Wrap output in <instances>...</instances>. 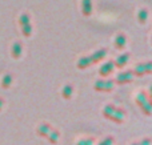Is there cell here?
<instances>
[{"label":"cell","instance_id":"19","mask_svg":"<svg viewBox=\"0 0 152 145\" xmlns=\"http://www.w3.org/2000/svg\"><path fill=\"white\" fill-rule=\"evenodd\" d=\"M115 80L113 79H107L105 77L104 79V91L103 92H111V91H113V88H115Z\"/></svg>","mask_w":152,"mask_h":145},{"label":"cell","instance_id":"24","mask_svg":"<svg viewBox=\"0 0 152 145\" xmlns=\"http://www.w3.org/2000/svg\"><path fill=\"white\" fill-rule=\"evenodd\" d=\"M139 145H152V138L151 137H144L139 141Z\"/></svg>","mask_w":152,"mask_h":145},{"label":"cell","instance_id":"21","mask_svg":"<svg viewBox=\"0 0 152 145\" xmlns=\"http://www.w3.org/2000/svg\"><path fill=\"white\" fill-rule=\"evenodd\" d=\"M21 33H23L24 37H31L32 36V25L31 23L26 24V25L21 27Z\"/></svg>","mask_w":152,"mask_h":145},{"label":"cell","instance_id":"11","mask_svg":"<svg viewBox=\"0 0 152 145\" xmlns=\"http://www.w3.org/2000/svg\"><path fill=\"white\" fill-rule=\"evenodd\" d=\"M51 129H52V125H51L50 123H45L44 121V123H42V124L36 128V135L39 136V137L45 138V137H47V135L50 133Z\"/></svg>","mask_w":152,"mask_h":145},{"label":"cell","instance_id":"9","mask_svg":"<svg viewBox=\"0 0 152 145\" xmlns=\"http://www.w3.org/2000/svg\"><path fill=\"white\" fill-rule=\"evenodd\" d=\"M13 79H15V76H13V73H11V72H7V73L3 75L1 81H0L1 89H10L11 85L13 84Z\"/></svg>","mask_w":152,"mask_h":145},{"label":"cell","instance_id":"22","mask_svg":"<svg viewBox=\"0 0 152 145\" xmlns=\"http://www.w3.org/2000/svg\"><path fill=\"white\" fill-rule=\"evenodd\" d=\"M94 89L96 91V92H103V91H104V79H103V77H100V79H97L96 81H95Z\"/></svg>","mask_w":152,"mask_h":145},{"label":"cell","instance_id":"16","mask_svg":"<svg viewBox=\"0 0 152 145\" xmlns=\"http://www.w3.org/2000/svg\"><path fill=\"white\" fill-rule=\"evenodd\" d=\"M81 13L83 16L92 15V0H81Z\"/></svg>","mask_w":152,"mask_h":145},{"label":"cell","instance_id":"6","mask_svg":"<svg viewBox=\"0 0 152 145\" xmlns=\"http://www.w3.org/2000/svg\"><path fill=\"white\" fill-rule=\"evenodd\" d=\"M129 59H131V52H124L121 55H119L118 57L113 60V64H115V68H119V69H123L124 67L128 64Z\"/></svg>","mask_w":152,"mask_h":145},{"label":"cell","instance_id":"14","mask_svg":"<svg viewBox=\"0 0 152 145\" xmlns=\"http://www.w3.org/2000/svg\"><path fill=\"white\" fill-rule=\"evenodd\" d=\"M45 138H47L48 143H50L51 145H56L59 143V138H60V130L52 127V129L50 130V133L47 135V137Z\"/></svg>","mask_w":152,"mask_h":145},{"label":"cell","instance_id":"23","mask_svg":"<svg viewBox=\"0 0 152 145\" xmlns=\"http://www.w3.org/2000/svg\"><path fill=\"white\" fill-rule=\"evenodd\" d=\"M94 144H95L94 137H83L76 143V145H94Z\"/></svg>","mask_w":152,"mask_h":145},{"label":"cell","instance_id":"26","mask_svg":"<svg viewBox=\"0 0 152 145\" xmlns=\"http://www.w3.org/2000/svg\"><path fill=\"white\" fill-rule=\"evenodd\" d=\"M129 145H139V141H134V143H131Z\"/></svg>","mask_w":152,"mask_h":145},{"label":"cell","instance_id":"8","mask_svg":"<svg viewBox=\"0 0 152 145\" xmlns=\"http://www.w3.org/2000/svg\"><path fill=\"white\" fill-rule=\"evenodd\" d=\"M147 101H152L150 92H147V91H140L136 95V97H135V103H136L137 107H142L143 104H145Z\"/></svg>","mask_w":152,"mask_h":145},{"label":"cell","instance_id":"12","mask_svg":"<svg viewBox=\"0 0 152 145\" xmlns=\"http://www.w3.org/2000/svg\"><path fill=\"white\" fill-rule=\"evenodd\" d=\"M126 45H127V36L124 33H118L115 40H113V47L120 51V49H124Z\"/></svg>","mask_w":152,"mask_h":145},{"label":"cell","instance_id":"17","mask_svg":"<svg viewBox=\"0 0 152 145\" xmlns=\"http://www.w3.org/2000/svg\"><path fill=\"white\" fill-rule=\"evenodd\" d=\"M147 20H148V9L147 8H142L139 11V13H137V21L140 24H145Z\"/></svg>","mask_w":152,"mask_h":145},{"label":"cell","instance_id":"3","mask_svg":"<svg viewBox=\"0 0 152 145\" xmlns=\"http://www.w3.org/2000/svg\"><path fill=\"white\" fill-rule=\"evenodd\" d=\"M115 64H113V60H108L105 61V63H103L102 65H100L99 68V76L103 77V79H105V77H110L111 75L113 73V71H115Z\"/></svg>","mask_w":152,"mask_h":145},{"label":"cell","instance_id":"18","mask_svg":"<svg viewBox=\"0 0 152 145\" xmlns=\"http://www.w3.org/2000/svg\"><path fill=\"white\" fill-rule=\"evenodd\" d=\"M139 109L142 111L143 115H145V116H152V101H147L145 104H143L142 107H139Z\"/></svg>","mask_w":152,"mask_h":145},{"label":"cell","instance_id":"1","mask_svg":"<svg viewBox=\"0 0 152 145\" xmlns=\"http://www.w3.org/2000/svg\"><path fill=\"white\" fill-rule=\"evenodd\" d=\"M132 73L135 77H143L145 75L152 73V61H144V63H137L132 68Z\"/></svg>","mask_w":152,"mask_h":145},{"label":"cell","instance_id":"13","mask_svg":"<svg viewBox=\"0 0 152 145\" xmlns=\"http://www.w3.org/2000/svg\"><path fill=\"white\" fill-rule=\"evenodd\" d=\"M89 67H92V61H91V57L88 56H81L80 59L77 60V63H76V68L80 69V71H84V69L89 68Z\"/></svg>","mask_w":152,"mask_h":145},{"label":"cell","instance_id":"10","mask_svg":"<svg viewBox=\"0 0 152 145\" xmlns=\"http://www.w3.org/2000/svg\"><path fill=\"white\" fill-rule=\"evenodd\" d=\"M74 92H75L74 84L67 83V84H64L63 88H61V97H63L64 100H71L72 96H74Z\"/></svg>","mask_w":152,"mask_h":145},{"label":"cell","instance_id":"25","mask_svg":"<svg viewBox=\"0 0 152 145\" xmlns=\"http://www.w3.org/2000/svg\"><path fill=\"white\" fill-rule=\"evenodd\" d=\"M4 105H5V100L0 96V111H3V108H4Z\"/></svg>","mask_w":152,"mask_h":145},{"label":"cell","instance_id":"2","mask_svg":"<svg viewBox=\"0 0 152 145\" xmlns=\"http://www.w3.org/2000/svg\"><path fill=\"white\" fill-rule=\"evenodd\" d=\"M134 73H132V69H126V71H120L115 80V84L116 85H126V84H129V83L134 81Z\"/></svg>","mask_w":152,"mask_h":145},{"label":"cell","instance_id":"5","mask_svg":"<svg viewBox=\"0 0 152 145\" xmlns=\"http://www.w3.org/2000/svg\"><path fill=\"white\" fill-rule=\"evenodd\" d=\"M107 55H108V48H99V49L95 51L94 53H91V55H89V57H91L92 65L99 64L100 61H103L105 57H107Z\"/></svg>","mask_w":152,"mask_h":145},{"label":"cell","instance_id":"7","mask_svg":"<svg viewBox=\"0 0 152 145\" xmlns=\"http://www.w3.org/2000/svg\"><path fill=\"white\" fill-rule=\"evenodd\" d=\"M23 51H24V47H23V43L21 41H15L11 47V56H12L13 60H19V59L23 56Z\"/></svg>","mask_w":152,"mask_h":145},{"label":"cell","instance_id":"15","mask_svg":"<svg viewBox=\"0 0 152 145\" xmlns=\"http://www.w3.org/2000/svg\"><path fill=\"white\" fill-rule=\"evenodd\" d=\"M115 109H116V105H115V104H112V103L107 104V105L103 108V111H102L103 117H104L105 120H110L111 117H112V115H113V112H115Z\"/></svg>","mask_w":152,"mask_h":145},{"label":"cell","instance_id":"4","mask_svg":"<svg viewBox=\"0 0 152 145\" xmlns=\"http://www.w3.org/2000/svg\"><path fill=\"white\" fill-rule=\"evenodd\" d=\"M126 117H127V111L124 108H120V107H116L115 112H113L112 117L110 119V121L115 123V124H123L126 121Z\"/></svg>","mask_w":152,"mask_h":145},{"label":"cell","instance_id":"20","mask_svg":"<svg viewBox=\"0 0 152 145\" xmlns=\"http://www.w3.org/2000/svg\"><path fill=\"white\" fill-rule=\"evenodd\" d=\"M97 145H115V137H113L112 135H108L105 136L103 140H100Z\"/></svg>","mask_w":152,"mask_h":145}]
</instances>
